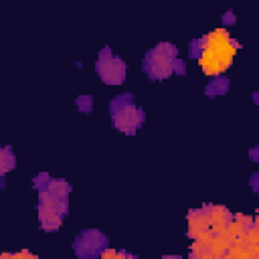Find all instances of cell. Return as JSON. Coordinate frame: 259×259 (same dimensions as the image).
Segmentation results:
<instances>
[{
  "label": "cell",
  "mask_w": 259,
  "mask_h": 259,
  "mask_svg": "<svg viewBox=\"0 0 259 259\" xmlns=\"http://www.w3.org/2000/svg\"><path fill=\"white\" fill-rule=\"evenodd\" d=\"M172 73H178V75H186V65H184V61H182V59H178V57H176Z\"/></svg>",
  "instance_id": "15"
},
{
  "label": "cell",
  "mask_w": 259,
  "mask_h": 259,
  "mask_svg": "<svg viewBox=\"0 0 259 259\" xmlns=\"http://www.w3.org/2000/svg\"><path fill=\"white\" fill-rule=\"evenodd\" d=\"M249 156H251V160H255V158H257V146H255V148L249 152Z\"/></svg>",
  "instance_id": "18"
},
{
  "label": "cell",
  "mask_w": 259,
  "mask_h": 259,
  "mask_svg": "<svg viewBox=\"0 0 259 259\" xmlns=\"http://www.w3.org/2000/svg\"><path fill=\"white\" fill-rule=\"evenodd\" d=\"M95 71L105 85H121L125 81V63L117 55H113L109 47L101 49L95 63Z\"/></svg>",
  "instance_id": "4"
},
{
  "label": "cell",
  "mask_w": 259,
  "mask_h": 259,
  "mask_svg": "<svg viewBox=\"0 0 259 259\" xmlns=\"http://www.w3.org/2000/svg\"><path fill=\"white\" fill-rule=\"evenodd\" d=\"M237 51L239 42L229 34L227 28H214L188 45V55L198 61L200 71L208 77L223 75L233 65Z\"/></svg>",
  "instance_id": "1"
},
{
  "label": "cell",
  "mask_w": 259,
  "mask_h": 259,
  "mask_svg": "<svg viewBox=\"0 0 259 259\" xmlns=\"http://www.w3.org/2000/svg\"><path fill=\"white\" fill-rule=\"evenodd\" d=\"M178 57V49L172 42H158L150 49L142 59V69L152 81H162L172 75L174 61Z\"/></svg>",
  "instance_id": "3"
},
{
  "label": "cell",
  "mask_w": 259,
  "mask_h": 259,
  "mask_svg": "<svg viewBox=\"0 0 259 259\" xmlns=\"http://www.w3.org/2000/svg\"><path fill=\"white\" fill-rule=\"evenodd\" d=\"M109 245V239L97 231V229H87L75 237L73 249L77 257H99V253Z\"/></svg>",
  "instance_id": "5"
},
{
  "label": "cell",
  "mask_w": 259,
  "mask_h": 259,
  "mask_svg": "<svg viewBox=\"0 0 259 259\" xmlns=\"http://www.w3.org/2000/svg\"><path fill=\"white\" fill-rule=\"evenodd\" d=\"M14 164H16V156H14L12 148L10 146H0V178L6 172H10L14 168Z\"/></svg>",
  "instance_id": "12"
},
{
  "label": "cell",
  "mask_w": 259,
  "mask_h": 259,
  "mask_svg": "<svg viewBox=\"0 0 259 259\" xmlns=\"http://www.w3.org/2000/svg\"><path fill=\"white\" fill-rule=\"evenodd\" d=\"M229 79L227 77H221V75H217L206 87H204V93L210 97V99H214V97H221V95H225V93H229Z\"/></svg>",
  "instance_id": "11"
},
{
  "label": "cell",
  "mask_w": 259,
  "mask_h": 259,
  "mask_svg": "<svg viewBox=\"0 0 259 259\" xmlns=\"http://www.w3.org/2000/svg\"><path fill=\"white\" fill-rule=\"evenodd\" d=\"M251 188L257 192V174H253V176H251Z\"/></svg>",
  "instance_id": "17"
},
{
  "label": "cell",
  "mask_w": 259,
  "mask_h": 259,
  "mask_svg": "<svg viewBox=\"0 0 259 259\" xmlns=\"http://www.w3.org/2000/svg\"><path fill=\"white\" fill-rule=\"evenodd\" d=\"M235 20H237V18H235V12H233V10H227V12L223 14V22H225V24H235Z\"/></svg>",
  "instance_id": "16"
},
{
  "label": "cell",
  "mask_w": 259,
  "mask_h": 259,
  "mask_svg": "<svg viewBox=\"0 0 259 259\" xmlns=\"http://www.w3.org/2000/svg\"><path fill=\"white\" fill-rule=\"evenodd\" d=\"M109 113H111L113 127L123 132V134H130V136H134L146 119L144 109L136 105L132 93H123V95L113 97L109 101Z\"/></svg>",
  "instance_id": "2"
},
{
  "label": "cell",
  "mask_w": 259,
  "mask_h": 259,
  "mask_svg": "<svg viewBox=\"0 0 259 259\" xmlns=\"http://www.w3.org/2000/svg\"><path fill=\"white\" fill-rule=\"evenodd\" d=\"M63 219H65V214H63V212H59V210H55V208H49V206L38 204V223H40V229H42V231H51V233L59 231V227H61Z\"/></svg>",
  "instance_id": "9"
},
{
  "label": "cell",
  "mask_w": 259,
  "mask_h": 259,
  "mask_svg": "<svg viewBox=\"0 0 259 259\" xmlns=\"http://www.w3.org/2000/svg\"><path fill=\"white\" fill-rule=\"evenodd\" d=\"M75 103H77V107L81 109V113H89V111L93 109V99H91V95H79Z\"/></svg>",
  "instance_id": "13"
},
{
  "label": "cell",
  "mask_w": 259,
  "mask_h": 259,
  "mask_svg": "<svg viewBox=\"0 0 259 259\" xmlns=\"http://www.w3.org/2000/svg\"><path fill=\"white\" fill-rule=\"evenodd\" d=\"M210 239L212 237L192 239L194 243L190 245V257L192 259H210Z\"/></svg>",
  "instance_id": "10"
},
{
  "label": "cell",
  "mask_w": 259,
  "mask_h": 259,
  "mask_svg": "<svg viewBox=\"0 0 259 259\" xmlns=\"http://www.w3.org/2000/svg\"><path fill=\"white\" fill-rule=\"evenodd\" d=\"M227 259H255L259 257V243H251L245 237L233 241L225 253Z\"/></svg>",
  "instance_id": "7"
},
{
  "label": "cell",
  "mask_w": 259,
  "mask_h": 259,
  "mask_svg": "<svg viewBox=\"0 0 259 259\" xmlns=\"http://www.w3.org/2000/svg\"><path fill=\"white\" fill-rule=\"evenodd\" d=\"M186 223H188V237L190 239H200V237H212L210 231V221H208V204L200 206V208H192L186 214Z\"/></svg>",
  "instance_id": "6"
},
{
  "label": "cell",
  "mask_w": 259,
  "mask_h": 259,
  "mask_svg": "<svg viewBox=\"0 0 259 259\" xmlns=\"http://www.w3.org/2000/svg\"><path fill=\"white\" fill-rule=\"evenodd\" d=\"M99 257H125V259H132V257H136V255H130V253H125V251H113V249H103L101 253H99Z\"/></svg>",
  "instance_id": "14"
},
{
  "label": "cell",
  "mask_w": 259,
  "mask_h": 259,
  "mask_svg": "<svg viewBox=\"0 0 259 259\" xmlns=\"http://www.w3.org/2000/svg\"><path fill=\"white\" fill-rule=\"evenodd\" d=\"M208 221H210V231L214 235L221 233L233 221V212L223 204H208Z\"/></svg>",
  "instance_id": "8"
}]
</instances>
